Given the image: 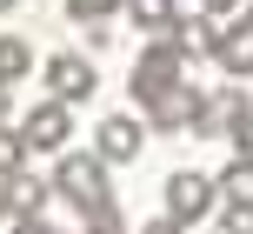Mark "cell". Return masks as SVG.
Listing matches in <instances>:
<instances>
[{"instance_id": "cell-1", "label": "cell", "mask_w": 253, "mask_h": 234, "mask_svg": "<svg viewBox=\"0 0 253 234\" xmlns=\"http://www.w3.org/2000/svg\"><path fill=\"white\" fill-rule=\"evenodd\" d=\"M53 194H60L67 208H80L87 221H107V214H114V187H107V161L100 154H60Z\"/></svg>"}, {"instance_id": "cell-2", "label": "cell", "mask_w": 253, "mask_h": 234, "mask_svg": "<svg viewBox=\"0 0 253 234\" xmlns=\"http://www.w3.org/2000/svg\"><path fill=\"white\" fill-rule=\"evenodd\" d=\"M180 67H187V54H180L173 40H147V47H140V60H133V80H126V87H133V101L153 107V101L180 80Z\"/></svg>"}, {"instance_id": "cell-3", "label": "cell", "mask_w": 253, "mask_h": 234, "mask_svg": "<svg viewBox=\"0 0 253 234\" xmlns=\"http://www.w3.org/2000/svg\"><path fill=\"white\" fill-rule=\"evenodd\" d=\"M213 201H220V181H207V174H193V168L167 174V214H173L180 228H193L200 214H213Z\"/></svg>"}, {"instance_id": "cell-4", "label": "cell", "mask_w": 253, "mask_h": 234, "mask_svg": "<svg viewBox=\"0 0 253 234\" xmlns=\"http://www.w3.org/2000/svg\"><path fill=\"white\" fill-rule=\"evenodd\" d=\"M253 114L240 87H220V94H200V114H193V141H220V134H240V120Z\"/></svg>"}, {"instance_id": "cell-5", "label": "cell", "mask_w": 253, "mask_h": 234, "mask_svg": "<svg viewBox=\"0 0 253 234\" xmlns=\"http://www.w3.org/2000/svg\"><path fill=\"white\" fill-rule=\"evenodd\" d=\"M20 134H27V147H34V154H60V147H67V134H74V114H67V101H40L34 114L20 120Z\"/></svg>"}, {"instance_id": "cell-6", "label": "cell", "mask_w": 253, "mask_h": 234, "mask_svg": "<svg viewBox=\"0 0 253 234\" xmlns=\"http://www.w3.org/2000/svg\"><path fill=\"white\" fill-rule=\"evenodd\" d=\"M140 141H147V127H140L133 114H107L100 127H93V154H100L107 168H126V161L140 154Z\"/></svg>"}, {"instance_id": "cell-7", "label": "cell", "mask_w": 253, "mask_h": 234, "mask_svg": "<svg viewBox=\"0 0 253 234\" xmlns=\"http://www.w3.org/2000/svg\"><path fill=\"white\" fill-rule=\"evenodd\" d=\"M40 74H47V94H53V101H67V107L93 94V60H87V54H53Z\"/></svg>"}, {"instance_id": "cell-8", "label": "cell", "mask_w": 253, "mask_h": 234, "mask_svg": "<svg viewBox=\"0 0 253 234\" xmlns=\"http://www.w3.org/2000/svg\"><path fill=\"white\" fill-rule=\"evenodd\" d=\"M193 114H200V87H187V80H173V87L147 107V120L160 134H193Z\"/></svg>"}, {"instance_id": "cell-9", "label": "cell", "mask_w": 253, "mask_h": 234, "mask_svg": "<svg viewBox=\"0 0 253 234\" xmlns=\"http://www.w3.org/2000/svg\"><path fill=\"white\" fill-rule=\"evenodd\" d=\"M47 194H53V181H40V174H7L0 181V208H7V221H27V214H40L47 208Z\"/></svg>"}, {"instance_id": "cell-10", "label": "cell", "mask_w": 253, "mask_h": 234, "mask_svg": "<svg viewBox=\"0 0 253 234\" xmlns=\"http://www.w3.org/2000/svg\"><path fill=\"white\" fill-rule=\"evenodd\" d=\"M220 27H227V20H213V13H193V20L180 13V27H173L167 40H173L187 60H200V54H220Z\"/></svg>"}, {"instance_id": "cell-11", "label": "cell", "mask_w": 253, "mask_h": 234, "mask_svg": "<svg viewBox=\"0 0 253 234\" xmlns=\"http://www.w3.org/2000/svg\"><path fill=\"white\" fill-rule=\"evenodd\" d=\"M213 60L227 67L233 80L253 74V13H247V20H233V27H220V54H213Z\"/></svg>"}, {"instance_id": "cell-12", "label": "cell", "mask_w": 253, "mask_h": 234, "mask_svg": "<svg viewBox=\"0 0 253 234\" xmlns=\"http://www.w3.org/2000/svg\"><path fill=\"white\" fill-rule=\"evenodd\" d=\"M126 20H133L147 40H167L180 27V7H173V0H126Z\"/></svg>"}, {"instance_id": "cell-13", "label": "cell", "mask_w": 253, "mask_h": 234, "mask_svg": "<svg viewBox=\"0 0 253 234\" xmlns=\"http://www.w3.org/2000/svg\"><path fill=\"white\" fill-rule=\"evenodd\" d=\"M27 74H34V47H27L20 34H0V80L13 87V80H27Z\"/></svg>"}, {"instance_id": "cell-14", "label": "cell", "mask_w": 253, "mask_h": 234, "mask_svg": "<svg viewBox=\"0 0 253 234\" xmlns=\"http://www.w3.org/2000/svg\"><path fill=\"white\" fill-rule=\"evenodd\" d=\"M220 201H227V208H253V161L247 154L220 174Z\"/></svg>"}, {"instance_id": "cell-15", "label": "cell", "mask_w": 253, "mask_h": 234, "mask_svg": "<svg viewBox=\"0 0 253 234\" xmlns=\"http://www.w3.org/2000/svg\"><path fill=\"white\" fill-rule=\"evenodd\" d=\"M114 13H126V0H67L74 27H114Z\"/></svg>"}, {"instance_id": "cell-16", "label": "cell", "mask_w": 253, "mask_h": 234, "mask_svg": "<svg viewBox=\"0 0 253 234\" xmlns=\"http://www.w3.org/2000/svg\"><path fill=\"white\" fill-rule=\"evenodd\" d=\"M27 154H34V147H27V134H7V127H0V181H7V174H20Z\"/></svg>"}, {"instance_id": "cell-17", "label": "cell", "mask_w": 253, "mask_h": 234, "mask_svg": "<svg viewBox=\"0 0 253 234\" xmlns=\"http://www.w3.org/2000/svg\"><path fill=\"white\" fill-rule=\"evenodd\" d=\"M220 228L227 234H253V208H227V201H220Z\"/></svg>"}, {"instance_id": "cell-18", "label": "cell", "mask_w": 253, "mask_h": 234, "mask_svg": "<svg viewBox=\"0 0 253 234\" xmlns=\"http://www.w3.org/2000/svg\"><path fill=\"white\" fill-rule=\"evenodd\" d=\"M7 234H60V228H47L40 214H27V221H7Z\"/></svg>"}, {"instance_id": "cell-19", "label": "cell", "mask_w": 253, "mask_h": 234, "mask_svg": "<svg viewBox=\"0 0 253 234\" xmlns=\"http://www.w3.org/2000/svg\"><path fill=\"white\" fill-rule=\"evenodd\" d=\"M87 234H126V221H120V208L107 214V221H87Z\"/></svg>"}, {"instance_id": "cell-20", "label": "cell", "mask_w": 253, "mask_h": 234, "mask_svg": "<svg viewBox=\"0 0 253 234\" xmlns=\"http://www.w3.org/2000/svg\"><path fill=\"white\" fill-rule=\"evenodd\" d=\"M233 147H240V154H247V161H253V114H247V120H240V134H233Z\"/></svg>"}, {"instance_id": "cell-21", "label": "cell", "mask_w": 253, "mask_h": 234, "mask_svg": "<svg viewBox=\"0 0 253 234\" xmlns=\"http://www.w3.org/2000/svg\"><path fill=\"white\" fill-rule=\"evenodd\" d=\"M140 234H187V228H180L173 214H160V221H147V228H140Z\"/></svg>"}, {"instance_id": "cell-22", "label": "cell", "mask_w": 253, "mask_h": 234, "mask_svg": "<svg viewBox=\"0 0 253 234\" xmlns=\"http://www.w3.org/2000/svg\"><path fill=\"white\" fill-rule=\"evenodd\" d=\"M233 7H247V0H207V13H213V20H227Z\"/></svg>"}, {"instance_id": "cell-23", "label": "cell", "mask_w": 253, "mask_h": 234, "mask_svg": "<svg viewBox=\"0 0 253 234\" xmlns=\"http://www.w3.org/2000/svg\"><path fill=\"white\" fill-rule=\"evenodd\" d=\"M0 127H7V80H0Z\"/></svg>"}, {"instance_id": "cell-24", "label": "cell", "mask_w": 253, "mask_h": 234, "mask_svg": "<svg viewBox=\"0 0 253 234\" xmlns=\"http://www.w3.org/2000/svg\"><path fill=\"white\" fill-rule=\"evenodd\" d=\"M7 7H13V0H0V13H7Z\"/></svg>"}, {"instance_id": "cell-25", "label": "cell", "mask_w": 253, "mask_h": 234, "mask_svg": "<svg viewBox=\"0 0 253 234\" xmlns=\"http://www.w3.org/2000/svg\"><path fill=\"white\" fill-rule=\"evenodd\" d=\"M0 221H7V208H0Z\"/></svg>"}]
</instances>
